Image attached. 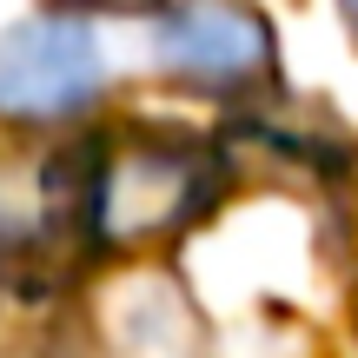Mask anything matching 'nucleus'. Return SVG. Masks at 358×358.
<instances>
[{"instance_id":"obj_1","label":"nucleus","mask_w":358,"mask_h":358,"mask_svg":"<svg viewBox=\"0 0 358 358\" xmlns=\"http://www.w3.org/2000/svg\"><path fill=\"white\" fill-rule=\"evenodd\" d=\"M219 199V159L192 140L127 133L87 173V226L100 245H153Z\"/></svg>"},{"instance_id":"obj_2","label":"nucleus","mask_w":358,"mask_h":358,"mask_svg":"<svg viewBox=\"0 0 358 358\" xmlns=\"http://www.w3.org/2000/svg\"><path fill=\"white\" fill-rule=\"evenodd\" d=\"M100 93V47L80 20H20L0 40V120H60Z\"/></svg>"},{"instance_id":"obj_3","label":"nucleus","mask_w":358,"mask_h":358,"mask_svg":"<svg viewBox=\"0 0 358 358\" xmlns=\"http://www.w3.org/2000/svg\"><path fill=\"white\" fill-rule=\"evenodd\" d=\"M159 66L192 87H266L272 80V27L245 0H179L153 27Z\"/></svg>"},{"instance_id":"obj_4","label":"nucleus","mask_w":358,"mask_h":358,"mask_svg":"<svg viewBox=\"0 0 358 358\" xmlns=\"http://www.w3.org/2000/svg\"><path fill=\"white\" fill-rule=\"evenodd\" d=\"M80 199H87V179L73 173V159L7 146L0 153V252H47Z\"/></svg>"},{"instance_id":"obj_5","label":"nucleus","mask_w":358,"mask_h":358,"mask_svg":"<svg viewBox=\"0 0 358 358\" xmlns=\"http://www.w3.org/2000/svg\"><path fill=\"white\" fill-rule=\"evenodd\" d=\"M113 358H192V319L173 285H133L113 312Z\"/></svg>"},{"instance_id":"obj_6","label":"nucleus","mask_w":358,"mask_h":358,"mask_svg":"<svg viewBox=\"0 0 358 358\" xmlns=\"http://www.w3.org/2000/svg\"><path fill=\"white\" fill-rule=\"evenodd\" d=\"M87 7H106V13H146L153 0H87Z\"/></svg>"},{"instance_id":"obj_7","label":"nucleus","mask_w":358,"mask_h":358,"mask_svg":"<svg viewBox=\"0 0 358 358\" xmlns=\"http://www.w3.org/2000/svg\"><path fill=\"white\" fill-rule=\"evenodd\" d=\"M345 13H352V27H358V0H345Z\"/></svg>"}]
</instances>
